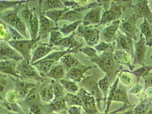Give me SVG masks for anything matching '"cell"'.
I'll use <instances>...</instances> for the list:
<instances>
[{
  "label": "cell",
  "instance_id": "obj_32",
  "mask_svg": "<svg viewBox=\"0 0 152 114\" xmlns=\"http://www.w3.org/2000/svg\"><path fill=\"white\" fill-rule=\"evenodd\" d=\"M69 10V8H65L63 9H54L46 11L45 12H42V13L44 15H45L48 18L56 24L58 25L57 23L60 21L62 16Z\"/></svg>",
  "mask_w": 152,
  "mask_h": 114
},
{
  "label": "cell",
  "instance_id": "obj_59",
  "mask_svg": "<svg viewBox=\"0 0 152 114\" xmlns=\"http://www.w3.org/2000/svg\"><path fill=\"white\" fill-rule=\"evenodd\" d=\"M51 114H61L60 113H55V112H53Z\"/></svg>",
  "mask_w": 152,
  "mask_h": 114
},
{
  "label": "cell",
  "instance_id": "obj_26",
  "mask_svg": "<svg viewBox=\"0 0 152 114\" xmlns=\"http://www.w3.org/2000/svg\"><path fill=\"white\" fill-rule=\"evenodd\" d=\"M39 97L42 102L49 104L54 99L53 85L50 81L49 83L43 84L39 88Z\"/></svg>",
  "mask_w": 152,
  "mask_h": 114
},
{
  "label": "cell",
  "instance_id": "obj_61",
  "mask_svg": "<svg viewBox=\"0 0 152 114\" xmlns=\"http://www.w3.org/2000/svg\"><path fill=\"white\" fill-rule=\"evenodd\" d=\"M29 114H31V113H29Z\"/></svg>",
  "mask_w": 152,
  "mask_h": 114
},
{
  "label": "cell",
  "instance_id": "obj_37",
  "mask_svg": "<svg viewBox=\"0 0 152 114\" xmlns=\"http://www.w3.org/2000/svg\"><path fill=\"white\" fill-rule=\"evenodd\" d=\"M152 70V65H145L144 66H142L140 68L134 70L133 71H128L132 75L134 76L137 79V83H138L141 78H144L147 76Z\"/></svg>",
  "mask_w": 152,
  "mask_h": 114
},
{
  "label": "cell",
  "instance_id": "obj_27",
  "mask_svg": "<svg viewBox=\"0 0 152 114\" xmlns=\"http://www.w3.org/2000/svg\"><path fill=\"white\" fill-rule=\"evenodd\" d=\"M140 99V102L134 108V114H146L151 105V103L148 99L144 91L136 96Z\"/></svg>",
  "mask_w": 152,
  "mask_h": 114
},
{
  "label": "cell",
  "instance_id": "obj_51",
  "mask_svg": "<svg viewBox=\"0 0 152 114\" xmlns=\"http://www.w3.org/2000/svg\"><path fill=\"white\" fill-rule=\"evenodd\" d=\"M143 89H144V87L141 85V84L137 83L130 89L129 93L137 96V95H138L139 94L141 93L143 91Z\"/></svg>",
  "mask_w": 152,
  "mask_h": 114
},
{
  "label": "cell",
  "instance_id": "obj_17",
  "mask_svg": "<svg viewBox=\"0 0 152 114\" xmlns=\"http://www.w3.org/2000/svg\"><path fill=\"white\" fill-rule=\"evenodd\" d=\"M102 10L103 8L101 6L89 10L83 17L82 23L83 25L85 26L95 25V28L98 26L101 22Z\"/></svg>",
  "mask_w": 152,
  "mask_h": 114
},
{
  "label": "cell",
  "instance_id": "obj_20",
  "mask_svg": "<svg viewBox=\"0 0 152 114\" xmlns=\"http://www.w3.org/2000/svg\"><path fill=\"white\" fill-rule=\"evenodd\" d=\"M100 38V32L93 26H87L84 27L83 38L88 46L93 47L97 45Z\"/></svg>",
  "mask_w": 152,
  "mask_h": 114
},
{
  "label": "cell",
  "instance_id": "obj_23",
  "mask_svg": "<svg viewBox=\"0 0 152 114\" xmlns=\"http://www.w3.org/2000/svg\"><path fill=\"white\" fill-rule=\"evenodd\" d=\"M113 58L117 63L121 66H126L129 68V71L134 70L135 66L132 64V56L125 51L115 50L113 53Z\"/></svg>",
  "mask_w": 152,
  "mask_h": 114
},
{
  "label": "cell",
  "instance_id": "obj_12",
  "mask_svg": "<svg viewBox=\"0 0 152 114\" xmlns=\"http://www.w3.org/2000/svg\"><path fill=\"white\" fill-rule=\"evenodd\" d=\"M55 50H58L56 47L50 45L49 43H37L31 53V64L42 60Z\"/></svg>",
  "mask_w": 152,
  "mask_h": 114
},
{
  "label": "cell",
  "instance_id": "obj_18",
  "mask_svg": "<svg viewBox=\"0 0 152 114\" xmlns=\"http://www.w3.org/2000/svg\"><path fill=\"white\" fill-rule=\"evenodd\" d=\"M120 22V20L114 21L102 30L100 33V38L102 41L106 43H113L115 41Z\"/></svg>",
  "mask_w": 152,
  "mask_h": 114
},
{
  "label": "cell",
  "instance_id": "obj_35",
  "mask_svg": "<svg viewBox=\"0 0 152 114\" xmlns=\"http://www.w3.org/2000/svg\"><path fill=\"white\" fill-rule=\"evenodd\" d=\"M49 105L52 110L55 113H59L61 111L67 110L68 109V106L64 97L54 98Z\"/></svg>",
  "mask_w": 152,
  "mask_h": 114
},
{
  "label": "cell",
  "instance_id": "obj_15",
  "mask_svg": "<svg viewBox=\"0 0 152 114\" xmlns=\"http://www.w3.org/2000/svg\"><path fill=\"white\" fill-rule=\"evenodd\" d=\"M115 50L125 51L129 54L132 58L134 54L133 40L118 31L115 39Z\"/></svg>",
  "mask_w": 152,
  "mask_h": 114
},
{
  "label": "cell",
  "instance_id": "obj_30",
  "mask_svg": "<svg viewBox=\"0 0 152 114\" xmlns=\"http://www.w3.org/2000/svg\"><path fill=\"white\" fill-rule=\"evenodd\" d=\"M65 75L66 71L64 67L61 63H57L54 66L45 77L50 78V79L56 81H59L61 79L65 78Z\"/></svg>",
  "mask_w": 152,
  "mask_h": 114
},
{
  "label": "cell",
  "instance_id": "obj_50",
  "mask_svg": "<svg viewBox=\"0 0 152 114\" xmlns=\"http://www.w3.org/2000/svg\"><path fill=\"white\" fill-rule=\"evenodd\" d=\"M5 106L9 110L14 111H15V112L17 113H18L23 114L21 107L19 106L16 103H9L8 102L7 103L5 104Z\"/></svg>",
  "mask_w": 152,
  "mask_h": 114
},
{
  "label": "cell",
  "instance_id": "obj_2",
  "mask_svg": "<svg viewBox=\"0 0 152 114\" xmlns=\"http://www.w3.org/2000/svg\"><path fill=\"white\" fill-rule=\"evenodd\" d=\"M113 53L114 52L104 53L98 55L97 57L90 60L92 63H95L102 71L106 74L109 81L110 78H113L123 70V67L114 61Z\"/></svg>",
  "mask_w": 152,
  "mask_h": 114
},
{
  "label": "cell",
  "instance_id": "obj_29",
  "mask_svg": "<svg viewBox=\"0 0 152 114\" xmlns=\"http://www.w3.org/2000/svg\"><path fill=\"white\" fill-rule=\"evenodd\" d=\"M56 63L53 61L42 59L40 61H37L31 65H33L38 70L39 74L42 77H45L46 75L50 71Z\"/></svg>",
  "mask_w": 152,
  "mask_h": 114
},
{
  "label": "cell",
  "instance_id": "obj_14",
  "mask_svg": "<svg viewBox=\"0 0 152 114\" xmlns=\"http://www.w3.org/2000/svg\"><path fill=\"white\" fill-rule=\"evenodd\" d=\"M13 60L20 62L23 60L22 56L8 42L2 41L0 44V61Z\"/></svg>",
  "mask_w": 152,
  "mask_h": 114
},
{
  "label": "cell",
  "instance_id": "obj_6",
  "mask_svg": "<svg viewBox=\"0 0 152 114\" xmlns=\"http://www.w3.org/2000/svg\"><path fill=\"white\" fill-rule=\"evenodd\" d=\"M123 8L120 1H111L109 8L107 10H103L101 15V20L98 26L103 25L110 24L119 18L123 12Z\"/></svg>",
  "mask_w": 152,
  "mask_h": 114
},
{
  "label": "cell",
  "instance_id": "obj_36",
  "mask_svg": "<svg viewBox=\"0 0 152 114\" xmlns=\"http://www.w3.org/2000/svg\"><path fill=\"white\" fill-rule=\"evenodd\" d=\"M62 86L64 87V90L70 94H77L79 91L80 88L76 82L69 80L66 78L61 79L59 81Z\"/></svg>",
  "mask_w": 152,
  "mask_h": 114
},
{
  "label": "cell",
  "instance_id": "obj_19",
  "mask_svg": "<svg viewBox=\"0 0 152 114\" xmlns=\"http://www.w3.org/2000/svg\"><path fill=\"white\" fill-rule=\"evenodd\" d=\"M76 34L75 32L73 33L69 36L63 37L60 41L57 42L54 46L56 47L58 50V47L65 49V50L78 49L84 46L83 42H80L77 41L75 38Z\"/></svg>",
  "mask_w": 152,
  "mask_h": 114
},
{
  "label": "cell",
  "instance_id": "obj_57",
  "mask_svg": "<svg viewBox=\"0 0 152 114\" xmlns=\"http://www.w3.org/2000/svg\"><path fill=\"white\" fill-rule=\"evenodd\" d=\"M6 76H5V75H4L3 74H2V73H0V80H1V79H5V78Z\"/></svg>",
  "mask_w": 152,
  "mask_h": 114
},
{
  "label": "cell",
  "instance_id": "obj_56",
  "mask_svg": "<svg viewBox=\"0 0 152 114\" xmlns=\"http://www.w3.org/2000/svg\"><path fill=\"white\" fill-rule=\"evenodd\" d=\"M149 7L151 9V10L152 13V0L149 1Z\"/></svg>",
  "mask_w": 152,
  "mask_h": 114
},
{
  "label": "cell",
  "instance_id": "obj_60",
  "mask_svg": "<svg viewBox=\"0 0 152 114\" xmlns=\"http://www.w3.org/2000/svg\"><path fill=\"white\" fill-rule=\"evenodd\" d=\"M150 58L151 59H152V54H151V57H150Z\"/></svg>",
  "mask_w": 152,
  "mask_h": 114
},
{
  "label": "cell",
  "instance_id": "obj_5",
  "mask_svg": "<svg viewBox=\"0 0 152 114\" xmlns=\"http://www.w3.org/2000/svg\"><path fill=\"white\" fill-rule=\"evenodd\" d=\"M17 71L20 79L22 80L29 82L36 81L39 83L44 82V77L41 76L36 68L25 60L18 64Z\"/></svg>",
  "mask_w": 152,
  "mask_h": 114
},
{
  "label": "cell",
  "instance_id": "obj_21",
  "mask_svg": "<svg viewBox=\"0 0 152 114\" xmlns=\"http://www.w3.org/2000/svg\"><path fill=\"white\" fill-rule=\"evenodd\" d=\"M94 68L95 66H86L84 68H70L66 72L65 78L71 80L76 83H81L85 79L84 76L85 74L89 70Z\"/></svg>",
  "mask_w": 152,
  "mask_h": 114
},
{
  "label": "cell",
  "instance_id": "obj_10",
  "mask_svg": "<svg viewBox=\"0 0 152 114\" xmlns=\"http://www.w3.org/2000/svg\"><path fill=\"white\" fill-rule=\"evenodd\" d=\"M136 21L137 18L134 14L129 18L122 20L119 28L122 34L134 41L137 39V33L138 31L136 26Z\"/></svg>",
  "mask_w": 152,
  "mask_h": 114
},
{
  "label": "cell",
  "instance_id": "obj_58",
  "mask_svg": "<svg viewBox=\"0 0 152 114\" xmlns=\"http://www.w3.org/2000/svg\"><path fill=\"white\" fill-rule=\"evenodd\" d=\"M4 99L2 98V97L0 96V105L4 103Z\"/></svg>",
  "mask_w": 152,
  "mask_h": 114
},
{
  "label": "cell",
  "instance_id": "obj_22",
  "mask_svg": "<svg viewBox=\"0 0 152 114\" xmlns=\"http://www.w3.org/2000/svg\"><path fill=\"white\" fill-rule=\"evenodd\" d=\"M18 62L13 60H5L0 61V73L10 78H19L17 68Z\"/></svg>",
  "mask_w": 152,
  "mask_h": 114
},
{
  "label": "cell",
  "instance_id": "obj_3",
  "mask_svg": "<svg viewBox=\"0 0 152 114\" xmlns=\"http://www.w3.org/2000/svg\"><path fill=\"white\" fill-rule=\"evenodd\" d=\"M21 4L12 9L3 12L0 14V19L7 25L15 29L24 38L28 39L27 26L18 16V12Z\"/></svg>",
  "mask_w": 152,
  "mask_h": 114
},
{
  "label": "cell",
  "instance_id": "obj_4",
  "mask_svg": "<svg viewBox=\"0 0 152 114\" xmlns=\"http://www.w3.org/2000/svg\"><path fill=\"white\" fill-rule=\"evenodd\" d=\"M40 41L41 39L38 36L35 39H24L18 41H10L8 43L22 56L23 60L31 63L32 51Z\"/></svg>",
  "mask_w": 152,
  "mask_h": 114
},
{
  "label": "cell",
  "instance_id": "obj_49",
  "mask_svg": "<svg viewBox=\"0 0 152 114\" xmlns=\"http://www.w3.org/2000/svg\"><path fill=\"white\" fill-rule=\"evenodd\" d=\"M8 28H9V31L11 34L12 41H18V40L26 39V38H24L18 31H17L15 29L11 27L10 26L8 25Z\"/></svg>",
  "mask_w": 152,
  "mask_h": 114
},
{
  "label": "cell",
  "instance_id": "obj_33",
  "mask_svg": "<svg viewBox=\"0 0 152 114\" xmlns=\"http://www.w3.org/2000/svg\"><path fill=\"white\" fill-rule=\"evenodd\" d=\"M97 84L99 89L101 91L103 95V99L104 102V109L105 110L107 97L110 89V81L109 77L107 75H105L102 78L99 79L97 81Z\"/></svg>",
  "mask_w": 152,
  "mask_h": 114
},
{
  "label": "cell",
  "instance_id": "obj_42",
  "mask_svg": "<svg viewBox=\"0 0 152 114\" xmlns=\"http://www.w3.org/2000/svg\"><path fill=\"white\" fill-rule=\"evenodd\" d=\"M10 41H12V36L8 25L0 19V44L2 41L8 42Z\"/></svg>",
  "mask_w": 152,
  "mask_h": 114
},
{
  "label": "cell",
  "instance_id": "obj_53",
  "mask_svg": "<svg viewBox=\"0 0 152 114\" xmlns=\"http://www.w3.org/2000/svg\"><path fill=\"white\" fill-rule=\"evenodd\" d=\"M81 108V107L73 106L68 107L66 111L68 114H82Z\"/></svg>",
  "mask_w": 152,
  "mask_h": 114
},
{
  "label": "cell",
  "instance_id": "obj_45",
  "mask_svg": "<svg viewBox=\"0 0 152 114\" xmlns=\"http://www.w3.org/2000/svg\"><path fill=\"white\" fill-rule=\"evenodd\" d=\"M39 89L38 88V84L34 88L31 89L25 99V101L29 102H36L41 100L39 97Z\"/></svg>",
  "mask_w": 152,
  "mask_h": 114
},
{
  "label": "cell",
  "instance_id": "obj_43",
  "mask_svg": "<svg viewBox=\"0 0 152 114\" xmlns=\"http://www.w3.org/2000/svg\"><path fill=\"white\" fill-rule=\"evenodd\" d=\"M64 98L68 107L73 106L82 107V101L77 94H66Z\"/></svg>",
  "mask_w": 152,
  "mask_h": 114
},
{
  "label": "cell",
  "instance_id": "obj_9",
  "mask_svg": "<svg viewBox=\"0 0 152 114\" xmlns=\"http://www.w3.org/2000/svg\"><path fill=\"white\" fill-rule=\"evenodd\" d=\"M39 30L38 36L41 40L46 38L50 32L54 30H59L60 27L57 24H56L48 18L42 12L39 10Z\"/></svg>",
  "mask_w": 152,
  "mask_h": 114
},
{
  "label": "cell",
  "instance_id": "obj_31",
  "mask_svg": "<svg viewBox=\"0 0 152 114\" xmlns=\"http://www.w3.org/2000/svg\"><path fill=\"white\" fill-rule=\"evenodd\" d=\"M141 34L144 36L146 45L149 47L152 46V25L148 23L146 19L140 26Z\"/></svg>",
  "mask_w": 152,
  "mask_h": 114
},
{
  "label": "cell",
  "instance_id": "obj_54",
  "mask_svg": "<svg viewBox=\"0 0 152 114\" xmlns=\"http://www.w3.org/2000/svg\"><path fill=\"white\" fill-rule=\"evenodd\" d=\"M145 82L144 90L149 88H152V72L144 78Z\"/></svg>",
  "mask_w": 152,
  "mask_h": 114
},
{
  "label": "cell",
  "instance_id": "obj_1",
  "mask_svg": "<svg viewBox=\"0 0 152 114\" xmlns=\"http://www.w3.org/2000/svg\"><path fill=\"white\" fill-rule=\"evenodd\" d=\"M119 82V79L117 76L113 84H112L111 86H110L104 110V114H107L109 113L111 104L113 102H121L123 103L124 105L121 108L112 112L111 113L112 114L120 112L126 108L132 107L129 100L128 99L126 89L123 85L120 84Z\"/></svg>",
  "mask_w": 152,
  "mask_h": 114
},
{
  "label": "cell",
  "instance_id": "obj_41",
  "mask_svg": "<svg viewBox=\"0 0 152 114\" xmlns=\"http://www.w3.org/2000/svg\"><path fill=\"white\" fill-rule=\"evenodd\" d=\"M94 49L97 52L101 53L114 52L115 50V42L113 43H106L104 41H101L99 44L94 46Z\"/></svg>",
  "mask_w": 152,
  "mask_h": 114
},
{
  "label": "cell",
  "instance_id": "obj_48",
  "mask_svg": "<svg viewBox=\"0 0 152 114\" xmlns=\"http://www.w3.org/2000/svg\"><path fill=\"white\" fill-rule=\"evenodd\" d=\"M6 99L9 103H15L19 100V98L15 90H10L7 93Z\"/></svg>",
  "mask_w": 152,
  "mask_h": 114
},
{
  "label": "cell",
  "instance_id": "obj_47",
  "mask_svg": "<svg viewBox=\"0 0 152 114\" xmlns=\"http://www.w3.org/2000/svg\"><path fill=\"white\" fill-rule=\"evenodd\" d=\"M63 37H64L62 34L59 30H54L52 31L49 34V39L48 43L50 45L54 46L57 42L60 41Z\"/></svg>",
  "mask_w": 152,
  "mask_h": 114
},
{
  "label": "cell",
  "instance_id": "obj_24",
  "mask_svg": "<svg viewBox=\"0 0 152 114\" xmlns=\"http://www.w3.org/2000/svg\"><path fill=\"white\" fill-rule=\"evenodd\" d=\"M26 26L28 28L30 39H35L37 38L39 34V17L36 12V10L33 11L30 20L26 25Z\"/></svg>",
  "mask_w": 152,
  "mask_h": 114
},
{
  "label": "cell",
  "instance_id": "obj_28",
  "mask_svg": "<svg viewBox=\"0 0 152 114\" xmlns=\"http://www.w3.org/2000/svg\"><path fill=\"white\" fill-rule=\"evenodd\" d=\"M39 10L42 12L54 9H63L66 8L62 1L60 0L39 1Z\"/></svg>",
  "mask_w": 152,
  "mask_h": 114
},
{
  "label": "cell",
  "instance_id": "obj_44",
  "mask_svg": "<svg viewBox=\"0 0 152 114\" xmlns=\"http://www.w3.org/2000/svg\"><path fill=\"white\" fill-rule=\"evenodd\" d=\"M50 82L53 85V87L54 98H58L61 97H64L66 95L65 93V90L62 86L59 81H56L53 79L50 80Z\"/></svg>",
  "mask_w": 152,
  "mask_h": 114
},
{
  "label": "cell",
  "instance_id": "obj_7",
  "mask_svg": "<svg viewBox=\"0 0 152 114\" xmlns=\"http://www.w3.org/2000/svg\"><path fill=\"white\" fill-rule=\"evenodd\" d=\"M82 101V108L86 114H98L99 110L93 95L84 88L80 89L77 93Z\"/></svg>",
  "mask_w": 152,
  "mask_h": 114
},
{
  "label": "cell",
  "instance_id": "obj_39",
  "mask_svg": "<svg viewBox=\"0 0 152 114\" xmlns=\"http://www.w3.org/2000/svg\"><path fill=\"white\" fill-rule=\"evenodd\" d=\"M29 1H8V0H0V12H5L6 10L15 8L16 6L27 2Z\"/></svg>",
  "mask_w": 152,
  "mask_h": 114
},
{
  "label": "cell",
  "instance_id": "obj_38",
  "mask_svg": "<svg viewBox=\"0 0 152 114\" xmlns=\"http://www.w3.org/2000/svg\"><path fill=\"white\" fill-rule=\"evenodd\" d=\"M117 76L118 78L119 81L121 82L124 86H130L133 82V78L132 74L128 71V69L122 70L120 71Z\"/></svg>",
  "mask_w": 152,
  "mask_h": 114
},
{
  "label": "cell",
  "instance_id": "obj_13",
  "mask_svg": "<svg viewBox=\"0 0 152 114\" xmlns=\"http://www.w3.org/2000/svg\"><path fill=\"white\" fill-rule=\"evenodd\" d=\"M15 83V90L18 96L19 99H25L31 89L36 87L37 82L23 81L19 78H10Z\"/></svg>",
  "mask_w": 152,
  "mask_h": 114
},
{
  "label": "cell",
  "instance_id": "obj_62",
  "mask_svg": "<svg viewBox=\"0 0 152 114\" xmlns=\"http://www.w3.org/2000/svg\"><path fill=\"white\" fill-rule=\"evenodd\" d=\"M150 114V113H149V114Z\"/></svg>",
  "mask_w": 152,
  "mask_h": 114
},
{
  "label": "cell",
  "instance_id": "obj_34",
  "mask_svg": "<svg viewBox=\"0 0 152 114\" xmlns=\"http://www.w3.org/2000/svg\"><path fill=\"white\" fill-rule=\"evenodd\" d=\"M83 13L77 12L75 10H69L62 16L60 21H66L71 23H75L78 21H83Z\"/></svg>",
  "mask_w": 152,
  "mask_h": 114
},
{
  "label": "cell",
  "instance_id": "obj_25",
  "mask_svg": "<svg viewBox=\"0 0 152 114\" xmlns=\"http://www.w3.org/2000/svg\"><path fill=\"white\" fill-rule=\"evenodd\" d=\"M60 62L64 67L66 72L73 68H84L86 66L76 58L73 54H67L65 55Z\"/></svg>",
  "mask_w": 152,
  "mask_h": 114
},
{
  "label": "cell",
  "instance_id": "obj_46",
  "mask_svg": "<svg viewBox=\"0 0 152 114\" xmlns=\"http://www.w3.org/2000/svg\"><path fill=\"white\" fill-rule=\"evenodd\" d=\"M79 52L85 54L89 60L98 57L97 52L94 49V47L89 46H83L80 49Z\"/></svg>",
  "mask_w": 152,
  "mask_h": 114
},
{
  "label": "cell",
  "instance_id": "obj_63",
  "mask_svg": "<svg viewBox=\"0 0 152 114\" xmlns=\"http://www.w3.org/2000/svg\"></svg>",
  "mask_w": 152,
  "mask_h": 114
},
{
  "label": "cell",
  "instance_id": "obj_52",
  "mask_svg": "<svg viewBox=\"0 0 152 114\" xmlns=\"http://www.w3.org/2000/svg\"><path fill=\"white\" fill-rule=\"evenodd\" d=\"M30 113L31 114H44L42 108L38 104H33L30 106Z\"/></svg>",
  "mask_w": 152,
  "mask_h": 114
},
{
  "label": "cell",
  "instance_id": "obj_16",
  "mask_svg": "<svg viewBox=\"0 0 152 114\" xmlns=\"http://www.w3.org/2000/svg\"><path fill=\"white\" fill-rule=\"evenodd\" d=\"M82 82L85 87L84 89L89 92L94 97L99 111L101 108V101L104 99L102 94L98 87L97 82L95 81V80L93 78V76H89L85 78Z\"/></svg>",
  "mask_w": 152,
  "mask_h": 114
},
{
  "label": "cell",
  "instance_id": "obj_11",
  "mask_svg": "<svg viewBox=\"0 0 152 114\" xmlns=\"http://www.w3.org/2000/svg\"><path fill=\"white\" fill-rule=\"evenodd\" d=\"M134 54H133V65L145 66V60L147 51V46L146 45L145 40L143 36L140 34L138 41L134 44Z\"/></svg>",
  "mask_w": 152,
  "mask_h": 114
},
{
  "label": "cell",
  "instance_id": "obj_8",
  "mask_svg": "<svg viewBox=\"0 0 152 114\" xmlns=\"http://www.w3.org/2000/svg\"><path fill=\"white\" fill-rule=\"evenodd\" d=\"M131 8L134 11V15L137 19H146L148 22L152 25V13L149 7V1L137 0L135 1Z\"/></svg>",
  "mask_w": 152,
  "mask_h": 114
},
{
  "label": "cell",
  "instance_id": "obj_40",
  "mask_svg": "<svg viewBox=\"0 0 152 114\" xmlns=\"http://www.w3.org/2000/svg\"><path fill=\"white\" fill-rule=\"evenodd\" d=\"M83 23V21H78L75 23H71L68 25H64L59 28V31L64 36H68L75 32L78 27Z\"/></svg>",
  "mask_w": 152,
  "mask_h": 114
},
{
  "label": "cell",
  "instance_id": "obj_55",
  "mask_svg": "<svg viewBox=\"0 0 152 114\" xmlns=\"http://www.w3.org/2000/svg\"><path fill=\"white\" fill-rule=\"evenodd\" d=\"M144 91L148 98L149 97H152V88L147 89L146 90H144Z\"/></svg>",
  "mask_w": 152,
  "mask_h": 114
}]
</instances>
